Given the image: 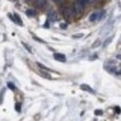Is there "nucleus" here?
<instances>
[{"mask_svg":"<svg viewBox=\"0 0 121 121\" xmlns=\"http://www.w3.org/2000/svg\"><path fill=\"white\" fill-rule=\"evenodd\" d=\"M33 38L34 39H35L36 41H38V42H41V43H44V40H42V39H40V38H38L37 36H35V35H34L33 36Z\"/></svg>","mask_w":121,"mask_h":121,"instance_id":"ddd939ff","label":"nucleus"},{"mask_svg":"<svg viewBox=\"0 0 121 121\" xmlns=\"http://www.w3.org/2000/svg\"><path fill=\"white\" fill-rule=\"evenodd\" d=\"M85 5H86V2L84 0H76L74 4V12L76 15H81L83 13Z\"/></svg>","mask_w":121,"mask_h":121,"instance_id":"f257e3e1","label":"nucleus"},{"mask_svg":"<svg viewBox=\"0 0 121 121\" xmlns=\"http://www.w3.org/2000/svg\"><path fill=\"white\" fill-rule=\"evenodd\" d=\"M46 3H47V1L46 0H35V6L37 7V8H44L46 5Z\"/></svg>","mask_w":121,"mask_h":121,"instance_id":"423d86ee","label":"nucleus"},{"mask_svg":"<svg viewBox=\"0 0 121 121\" xmlns=\"http://www.w3.org/2000/svg\"><path fill=\"white\" fill-rule=\"evenodd\" d=\"M104 14V11H98V12H94L90 16V21L91 22H95V21H99Z\"/></svg>","mask_w":121,"mask_h":121,"instance_id":"f03ea898","label":"nucleus"},{"mask_svg":"<svg viewBox=\"0 0 121 121\" xmlns=\"http://www.w3.org/2000/svg\"><path fill=\"white\" fill-rule=\"evenodd\" d=\"M94 114H95L96 116H100V115H103V111H102V110H95Z\"/></svg>","mask_w":121,"mask_h":121,"instance_id":"f8f14e48","label":"nucleus"},{"mask_svg":"<svg viewBox=\"0 0 121 121\" xmlns=\"http://www.w3.org/2000/svg\"><path fill=\"white\" fill-rule=\"evenodd\" d=\"M26 14L28 16H30V17H33V16L36 15V11H35V9H27Z\"/></svg>","mask_w":121,"mask_h":121,"instance_id":"6e6552de","label":"nucleus"},{"mask_svg":"<svg viewBox=\"0 0 121 121\" xmlns=\"http://www.w3.org/2000/svg\"><path fill=\"white\" fill-rule=\"evenodd\" d=\"M62 15L66 20H70L72 17V9L70 8H64L62 9Z\"/></svg>","mask_w":121,"mask_h":121,"instance_id":"7ed1b4c3","label":"nucleus"},{"mask_svg":"<svg viewBox=\"0 0 121 121\" xmlns=\"http://www.w3.org/2000/svg\"><path fill=\"white\" fill-rule=\"evenodd\" d=\"M116 74H117V75H121V70H120V71H117V72H116Z\"/></svg>","mask_w":121,"mask_h":121,"instance_id":"5701e85b","label":"nucleus"},{"mask_svg":"<svg viewBox=\"0 0 121 121\" xmlns=\"http://www.w3.org/2000/svg\"><path fill=\"white\" fill-rule=\"evenodd\" d=\"M54 2H57V3H59V2H61L62 0H53Z\"/></svg>","mask_w":121,"mask_h":121,"instance_id":"b1692460","label":"nucleus"},{"mask_svg":"<svg viewBox=\"0 0 121 121\" xmlns=\"http://www.w3.org/2000/svg\"><path fill=\"white\" fill-rule=\"evenodd\" d=\"M14 17H15L14 22H17V23H19L20 25H22V20H21L20 16L18 15V14H14Z\"/></svg>","mask_w":121,"mask_h":121,"instance_id":"9d476101","label":"nucleus"},{"mask_svg":"<svg viewBox=\"0 0 121 121\" xmlns=\"http://www.w3.org/2000/svg\"><path fill=\"white\" fill-rule=\"evenodd\" d=\"M85 2H86V4H91V3H93L95 0H84Z\"/></svg>","mask_w":121,"mask_h":121,"instance_id":"6ab92c4d","label":"nucleus"},{"mask_svg":"<svg viewBox=\"0 0 121 121\" xmlns=\"http://www.w3.org/2000/svg\"><path fill=\"white\" fill-rule=\"evenodd\" d=\"M54 59L59 60V61H61V62H64L66 60L65 56L63 54H61V53H54Z\"/></svg>","mask_w":121,"mask_h":121,"instance_id":"39448f33","label":"nucleus"},{"mask_svg":"<svg viewBox=\"0 0 121 121\" xmlns=\"http://www.w3.org/2000/svg\"><path fill=\"white\" fill-rule=\"evenodd\" d=\"M66 27H67V24H65V23H60V28L65 29Z\"/></svg>","mask_w":121,"mask_h":121,"instance_id":"a211bd4d","label":"nucleus"},{"mask_svg":"<svg viewBox=\"0 0 121 121\" xmlns=\"http://www.w3.org/2000/svg\"><path fill=\"white\" fill-rule=\"evenodd\" d=\"M16 111L21 112V104H16Z\"/></svg>","mask_w":121,"mask_h":121,"instance_id":"4468645a","label":"nucleus"},{"mask_svg":"<svg viewBox=\"0 0 121 121\" xmlns=\"http://www.w3.org/2000/svg\"><path fill=\"white\" fill-rule=\"evenodd\" d=\"M48 18L50 22H56L57 19H58V14L55 10H50L48 14Z\"/></svg>","mask_w":121,"mask_h":121,"instance_id":"20e7f679","label":"nucleus"},{"mask_svg":"<svg viewBox=\"0 0 121 121\" xmlns=\"http://www.w3.org/2000/svg\"><path fill=\"white\" fill-rule=\"evenodd\" d=\"M45 27H46V28H48V21L46 22V23H45Z\"/></svg>","mask_w":121,"mask_h":121,"instance_id":"4be33fe9","label":"nucleus"},{"mask_svg":"<svg viewBox=\"0 0 121 121\" xmlns=\"http://www.w3.org/2000/svg\"><path fill=\"white\" fill-rule=\"evenodd\" d=\"M41 75H42V76H45L46 78H49V79L51 78V77H50V76H49V75H48V74H45V73H41Z\"/></svg>","mask_w":121,"mask_h":121,"instance_id":"dca6fc26","label":"nucleus"},{"mask_svg":"<svg viewBox=\"0 0 121 121\" xmlns=\"http://www.w3.org/2000/svg\"><path fill=\"white\" fill-rule=\"evenodd\" d=\"M113 38H114V36H110V37H109V38H107V39H106L105 41H104V48H106V47H107V46L109 45V44H110V43H111V42H112V40H113Z\"/></svg>","mask_w":121,"mask_h":121,"instance_id":"1a4fd4ad","label":"nucleus"},{"mask_svg":"<svg viewBox=\"0 0 121 121\" xmlns=\"http://www.w3.org/2000/svg\"><path fill=\"white\" fill-rule=\"evenodd\" d=\"M99 45H100V41H99V40H97V41H96V43L92 45V48H96V47H98Z\"/></svg>","mask_w":121,"mask_h":121,"instance_id":"2eb2a0df","label":"nucleus"},{"mask_svg":"<svg viewBox=\"0 0 121 121\" xmlns=\"http://www.w3.org/2000/svg\"><path fill=\"white\" fill-rule=\"evenodd\" d=\"M22 45H23L24 47H25V48H27V50H28L29 52H32V51H31V49H30V48H29V47H28L27 45H26L25 43H22Z\"/></svg>","mask_w":121,"mask_h":121,"instance_id":"aec40b11","label":"nucleus"},{"mask_svg":"<svg viewBox=\"0 0 121 121\" xmlns=\"http://www.w3.org/2000/svg\"><path fill=\"white\" fill-rule=\"evenodd\" d=\"M82 36H83V35H82V34H80V35H74L73 37L76 38V37H82Z\"/></svg>","mask_w":121,"mask_h":121,"instance_id":"412c9836","label":"nucleus"},{"mask_svg":"<svg viewBox=\"0 0 121 121\" xmlns=\"http://www.w3.org/2000/svg\"><path fill=\"white\" fill-rule=\"evenodd\" d=\"M81 90H83V91H89V92H91V93H93L94 92V91L91 89V87L89 86V85H86V84H83V85H81Z\"/></svg>","mask_w":121,"mask_h":121,"instance_id":"0eeeda50","label":"nucleus"},{"mask_svg":"<svg viewBox=\"0 0 121 121\" xmlns=\"http://www.w3.org/2000/svg\"><path fill=\"white\" fill-rule=\"evenodd\" d=\"M8 87H9L10 90H12V91H14V90H15V86H14L12 83H10V82H9V83H8Z\"/></svg>","mask_w":121,"mask_h":121,"instance_id":"9b49d317","label":"nucleus"},{"mask_svg":"<svg viewBox=\"0 0 121 121\" xmlns=\"http://www.w3.org/2000/svg\"><path fill=\"white\" fill-rule=\"evenodd\" d=\"M115 109H116V112H117V114H120L121 110H120V107H119V106H117V107H116Z\"/></svg>","mask_w":121,"mask_h":121,"instance_id":"f3484780","label":"nucleus"}]
</instances>
